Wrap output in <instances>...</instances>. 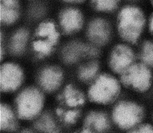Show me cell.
Instances as JSON below:
<instances>
[{"instance_id":"obj_1","label":"cell","mask_w":153,"mask_h":133,"mask_svg":"<svg viewBox=\"0 0 153 133\" xmlns=\"http://www.w3.org/2000/svg\"><path fill=\"white\" fill-rule=\"evenodd\" d=\"M144 23L143 14L138 8H124L118 16V29L120 36L127 42L135 43L141 35Z\"/></svg>"},{"instance_id":"obj_2","label":"cell","mask_w":153,"mask_h":133,"mask_svg":"<svg viewBox=\"0 0 153 133\" xmlns=\"http://www.w3.org/2000/svg\"><path fill=\"white\" fill-rule=\"evenodd\" d=\"M120 85L114 76L104 74L97 76L88 92L90 100L98 104H109L118 97Z\"/></svg>"},{"instance_id":"obj_7","label":"cell","mask_w":153,"mask_h":133,"mask_svg":"<svg viewBox=\"0 0 153 133\" xmlns=\"http://www.w3.org/2000/svg\"><path fill=\"white\" fill-rule=\"evenodd\" d=\"M134 55L132 49L125 44H118L111 51L109 64L111 70L121 74L133 64Z\"/></svg>"},{"instance_id":"obj_11","label":"cell","mask_w":153,"mask_h":133,"mask_svg":"<svg viewBox=\"0 0 153 133\" xmlns=\"http://www.w3.org/2000/svg\"><path fill=\"white\" fill-rule=\"evenodd\" d=\"M60 22L64 32L70 34L81 29L82 24V16L76 10L68 9L62 13Z\"/></svg>"},{"instance_id":"obj_26","label":"cell","mask_w":153,"mask_h":133,"mask_svg":"<svg viewBox=\"0 0 153 133\" xmlns=\"http://www.w3.org/2000/svg\"><path fill=\"white\" fill-rule=\"evenodd\" d=\"M150 30L151 32L153 33V16L151 19L150 21Z\"/></svg>"},{"instance_id":"obj_10","label":"cell","mask_w":153,"mask_h":133,"mask_svg":"<svg viewBox=\"0 0 153 133\" xmlns=\"http://www.w3.org/2000/svg\"><path fill=\"white\" fill-rule=\"evenodd\" d=\"M84 129L90 133H102L110 128V121L107 115L100 111H93L88 114L85 118Z\"/></svg>"},{"instance_id":"obj_22","label":"cell","mask_w":153,"mask_h":133,"mask_svg":"<svg viewBox=\"0 0 153 133\" xmlns=\"http://www.w3.org/2000/svg\"><path fill=\"white\" fill-rule=\"evenodd\" d=\"M118 0H94L96 8L100 11H111L117 5Z\"/></svg>"},{"instance_id":"obj_5","label":"cell","mask_w":153,"mask_h":133,"mask_svg":"<svg viewBox=\"0 0 153 133\" xmlns=\"http://www.w3.org/2000/svg\"><path fill=\"white\" fill-rule=\"evenodd\" d=\"M142 108L134 102L123 101L118 103L113 111V119L116 125L123 130L135 127L142 119Z\"/></svg>"},{"instance_id":"obj_15","label":"cell","mask_w":153,"mask_h":133,"mask_svg":"<svg viewBox=\"0 0 153 133\" xmlns=\"http://www.w3.org/2000/svg\"><path fill=\"white\" fill-rule=\"evenodd\" d=\"M63 98L65 104L70 107H76L85 102L83 94L72 85L65 87L63 91Z\"/></svg>"},{"instance_id":"obj_28","label":"cell","mask_w":153,"mask_h":133,"mask_svg":"<svg viewBox=\"0 0 153 133\" xmlns=\"http://www.w3.org/2000/svg\"><path fill=\"white\" fill-rule=\"evenodd\" d=\"M152 2H153V0H152Z\"/></svg>"},{"instance_id":"obj_4","label":"cell","mask_w":153,"mask_h":133,"mask_svg":"<svg viewBox=\"0 0 153 133\" xmlns=\"http://www.w3.org/2000/svg\"><path fill=\"white\" fill-rule=\"evenodd\" d=\"M120 75L121 83L135 91L145 92L151 85L152 74L144 63H133Z\"/></svg>"},{"instance_id":"obj_12","label":"cell","mask_w":153,"mask_h":133,"mask_svg":"<svg viewBox=\"0 0 153 133\" xmlns=\"http://www.w3.org/2000/svg\"><path fill=\"white\" fill-rule=\"evenodd\" d=\"M33 43L34 50L41 56L49 55L54 50L59 40V36H36Z\"/></svg>"},{"instance_id":"obj_23","label":"cell","mask_w":153,"mask_h":133,"mask_svg":"<svg viewBox=\"0 0 153 133\" xmlns=\"http://www.w3.org/2000/svg\"><path fill=\"white\" fill-rule=\"evenodd\" d=\"M98 55V50L95 46L85 44V56L94 57L97 56Z\"/></svg>"},{"instance_id":"obj_13","label":"cell","mask_w":153,"mask_h":133,"mask_svg":"<svg viewBox=\"0 0 153 133\" xmlns=\"http://www.w3.org/2000/svg\"><path fill=\"white\" fill-rule=\"evenodd\" d=\"M17 121L12 109L5 104L0 105V129L1 131H14L17 128Z\"/></svg>"},{"instance_id":"obj_14","label":"cell","mask_w":153,"mask_h":133,"mask_svg":"<svg viewBox=\"0 0 153 133\" xmlns=\"http://www.w3.org/2000/svg\"><path fill=\"white\" fill-rule=\"evenodd\" d=\"M85 45L79 42H72L67 44L62 52L64 61L73 64L78 62L81 57L85 56Z\"/></svg>"},{"instance_id":"obj_6","label":"cell","mask_w":153,"mask_h":133,"mask_svg":"<svg viewBox=\"0 0 153 133\" xmlns=\"http://www.w3.org/2000/svg\"><path fill=\"white\" fill-rule=\"evenodd\" d=\"M24 79L22 69L17 64L5 63L0 69V87L4 92L16 91L21 86Z\"/></svg>"},{"instance_id":"obj_16","label":"cell","mask_w":153,"mask_h":133,"mask_svg":"<svg viewBox=\"0 0 153 133\" xmlns=\"http://www.w3.org/2000/svg\"><path fill=\"white\" fill-rule=\"evenodd\" d=\"M29 38L27 30L21 29L16 33L11 39L10 47L11 52L15 55H20L24 52Z\"/></svg>"},{"instance_id":"obj_3","label":"cell","mask_w":153,"mask_h":133,"mask_svg":"<svg viewBox=\"0 0 153 133\" xmlns=\"http://www.w3.org/2000/svg\"><path fill=\"white\" fill-rule=\"evenodd\" d=\"M44 104V96L35 87L27 88L22 91L16 100L18 116L24 120H31L41 113Z\"/></svg>"},{"instance_id":"obj_17","label":"cell","mask_w":153,"mask_h":133,"mask_svg":"<svg viewBox=\"0 0 153 133\" xmlns=\"http://www.w3.org/2000/svg\"><path fill=\"white\" fill-rule=\"evenodd\" d=\"M99 71V64L96 61L90 62L81 66L78 72V78L82 82H88L94 80Z\"/></svg>"},{"instance_id":"obj_21","label":"cell","mask_w":153,"mask_h":133,"mask_svg":"<svg viewBox=\"0 0 153 133\" xmlns=\"http://www.w3.org/2000/svg\"><path fill=\"white\" fill-rule=\"evenodd\" d=\"M56 112L58 115L62 116L64 121L68 124H73L76 122L80 115V112L76 110L64 113L61 109H57Z\"/></svg>"},{"instance_id":"obj_20","label":"cell","mask_w":153,"mask_h":133,"mask_svg":"<svg viewBox=\"0 0 153 133\" xmlns=\"http://www.w3.org/2000/svg\"><path fill=\"white\" fill-rule=\"evenodd\" d=\"M141 59L146 65L153 67V44L146 42L143 47Z\"/></svg>"},{"instance_id":"obj_19","label":"cell","mask_w":153,"mask_h":133,"mask_svg":"<svg viewBox=\"0 0 153 133\" xmlns=\"http://www.w3.org/2000/svg\"><path fill=\"white\" fill-rule=\"evenodd\" d=\"M19 17L18 7L7 5L1 4L0 5V20L6 24H11L16 21Z\"/></svg>"},{"instance_id":"obj_8","label":"cell","mask_w":153,"mask_h":133,"mask_svg":"<svg viewBox=\"0 0 153 133\" xmlns=\"http://www.w3.org/2000/svg\"><path fill=\"white\" fill-rule=\"evenodd\" d=\"M38 80L44 90L52 92L61 86L63 80V74L61 69L56 66H47L39 72Z\"/></svg>"},{"instance_id":"obj_27","label":"cell","mask_w":153,"mask_h":133,"mask_svg":"<svg viewBox=\"0 0 153 133\" xmlns=\"http://www.w3.org/2000/svg\"><path fill=\"white\" fill-rule=\"evenodd\" d=\"M66 1H68V2H80L82 0H65Z\"/></svg>"},{"instance_id":"obj_24","label":"cell","mask_w":153,"mask_h":133,"mask_svg":"<svg viewBox=\"0 0 153 133\" xmlns=\"http://www.w3.org/2000/svg\"><path fill=\"white\" fill-rule=\"evenodd\" d=\"M131 133H153V127L150 125H143L131 131Z\"/></svg>"},{"instance_id":"obj_9","label":"cell","mask_w":153,"mask_h":133,"mask_svg":"<svg viewBox=\"0 0 153 133\" xmlns=\"http://www.w3.org/2000/svg\"><path fill=\"white\" fill-rule=\"evenodd\" d=\"M110 35V27L104 20H96L90 24L88 30V37L96 45L102 46L106 44Z\"/></svg>"},{"instance_id":"obj_18","label":"cell","mask_w":153,"mask_h":133,"mask_svg":"<svg viewBox=\"0 0 153 133\" xmlns=\"http://www.w3.org/2000/svg\"><path fill=\"white\" fill-rule=\"evenodd\" d=\"M35 128L44 133H57V127L53 118L48 114H44L35 124Z\"/></svg>"},{"instance_id":"obj_25","label":"cell","mask_w":153,"mask_h":133,"mask_svg":"<svg viewBox=\"0 0 153 133\" xmlns=\"http://www.w3.org/2000/svg\"><path fill=\"white\" fill-rule=\"evenodd\" d=\"M1 3L7 5L19 7V2L17 0H2Z\"/></svg>"}]
</instances>
